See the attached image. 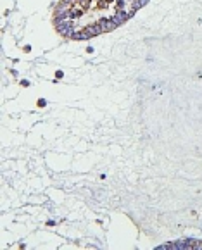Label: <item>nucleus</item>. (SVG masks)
<instances>
[{"instance_id":"nucleus-1","label":"nucleus","mask_w":202,"mask_h":250,"mask_svg":"<svg viewBox=\"0 0 202 250\" xmlns=\"http://www.w3.org/2000/svg\"><path fill=\"white\" fill-rule=\"evenodd\" d=\"M71 38H76V40H88V38H92V36L88 35V31H87V29L83 28V29H81V31H74Z\"/></svg>"}]
</instances>
